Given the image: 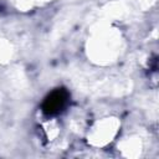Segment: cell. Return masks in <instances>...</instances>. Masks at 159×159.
Wrapping results in <instances>:
<instances>
[{
  "instance_id": "6da1fadb",
  "label": "cell",
  "mask_w": 159,
  "mask_h": 159,
  "mask_svg": "<svg viewBox=\"0 0 159 159\" xmlns=\"http://www.w3.org/2000/svg\"><path fill=\"white\" fill-rule=\"evenodd\" d=\"M68 92L65 88H57L52 91L42 103V111L46 116H56L66 107L68 102Z\"/></svg>"
}]
</instances>
